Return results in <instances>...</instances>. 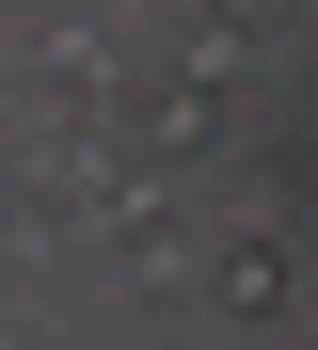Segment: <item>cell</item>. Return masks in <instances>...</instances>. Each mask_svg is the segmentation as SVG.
Returning <instances> with one entry per match:
<instances>
[{
    "instance_id": "1",
    "label": "cell",
    "mask_w": 318,
    "mask_h": 350,
    "mask_svg": "<svg viewBox=\"0 0 318 350\" xmlns=\"http://www.w3.org/2000/svg\"><path fill=\"white\" fill-rule=\"evenodd\" d=\"M223 319H287V239H223Z\"/></svg>"
}]
</instances>
